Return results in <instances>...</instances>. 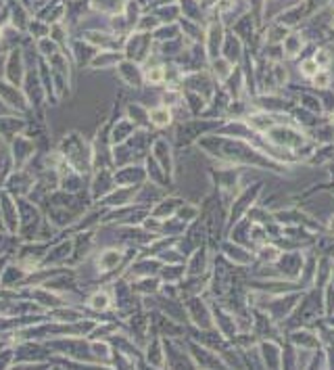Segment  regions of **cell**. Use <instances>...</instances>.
Returning <instances> with one entry per match:
<instances>
[{
    "instance_id": "1",
    "label": "cell",
    "mask_w": 334,
    "mask_h": 370,
    "mask_svg": "<svg viewBox=\"0 0 334 370\" xmlns=\"http://www.w3.org/2000/svg\"><path fill=\"white\" fill-rule=\"evenodd\" d=\"M150 119H152L157 126H165V124H169V111H165V109H155V111L150 113Z\"/></svg>"
},
{
    "instance_id": "2",
    "label": "cell",
    "mask_w": 334,
    "mask_h": 370,
    "mask_svg": "<svg viewBox=\"0 0 334 370\" xmlns=\"http://www.w3.org/2000/svg\"><path fill=\"white\" fill-rule=\"evenodd\" d=\"M320 72V65L316 61H305L303 63V74L305 75H316Z\"/></svg>"
},
{
    "instance_id": "3",
    "label": "cell",
    "mask_w": 334,
    "mask_h": 370,
    "mask_svg": "<svg viewBox=\"0 0 334 370\" xmlns=\"http://www.w3.org/2000/svg\"><path fill=\"white\" fill-rule=\"evenodd\" d=\"M92 305H94V308H101V310H105V308H107V297H105V295H94V297H92Z\"/></svg>"
}]
</instances>
